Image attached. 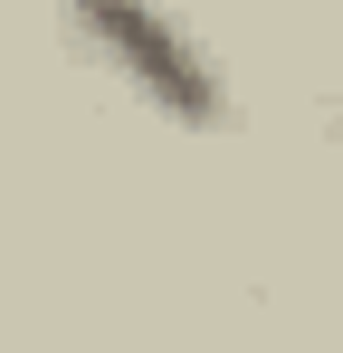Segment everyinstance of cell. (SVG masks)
Masks as SVG:
<instances>
[{"instance_id": "cell-1", "label": "cell", "mask_w": 343, "mask_h": 353, "mask_svg": "<svg viewBox=\"0 0 343 353\" xmlns=\"http://www.w3.org/2000/svg\"><path fill=\"white\" fill-rule=\"evenodd\" d=\"M67 29L143 115L181 124V134L229 124V67L172 0H67Z\"/></svg>"}]
</instances>
